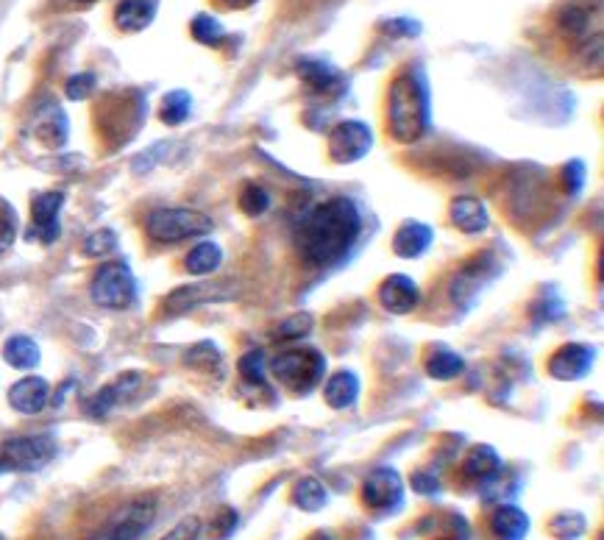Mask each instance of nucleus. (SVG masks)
<instances>
[{"label":"nucleus","mask_w":604,"mask_h":540,"mask_svg":"<svg viewBox=\"0 0 604 540\" xmlns=\"http://www.w3.org/2000/svg\"><path fill=\"white\" fill-rule=\"evenodd\" d=\"M593 368V348L582 343H568L563 346L552 360H549V373L560 382H574L582 379Z\"/></svg>","instance_id":"nucleus-16"},{"label":"nucleus","mask_w":604,"mask_h":540,"mask_svg":"<svg viewBox=\"0 0 604 540\" xmlns=\"http://www.w3.org/2000/svg\"><path fill=\"white\" fill-rule=\"evenodd\" d=\"M156 9H159L156 0H120L115 9V26L126 34L145 31L154 23Z\"/></svg>","instance_id":"nucleus-20"},{"label":"nucleus","mask_w":604,"mask_h":540,"mask_svg":"<svg viewBox=\"0 0 604 540\" xmlns=\"http://www.w3.org/2000/svg\"><path fill=\"white\" fill-rule=\"evenodd\" d=\"M373 148L371 129L360 120H343L329 134V156L337 165H354Z\"/></svg>","instance_id":"nucleus-8"},{"label":"nucleus","mask_w":604,"mask_h":540,"mask_svg":"<svg viewBox=\"0 0 604 540\" xmlns=\"http://www.w3.org/2000/svg\"><path fill=\"white\" fill-rule=\"evenodd\" d=\"M0 540H6V535H0Z\"/></svg>","instance_id":"nucleus-49"},{"label":"nucleus","mask_w":604,"mask_h":540,"mask_svg":"<svg viewBox=\"0 0 604 540\" xmlns=\"http://www.w3.org/2000/svg\"><path fill=\"white\" fill-rule=\"evenodd\" d=\"M465 371V360L457 354V351H449V348H435L426 360V373L432 379H440V382H449V379H457L460 373Z\"/></svg>","instance_id":"nucleus-27"},{"label":"nucleus","mask_w":604,"mask_h":540,"mask_svg":"<svg viewBox=\"0 0 604 540\" xmlns=\"http://www.w3.org/2000/svg\"><path fill=\"white\" fill-rule=\"evenodd\" d=\"M323 399L332 410H346L360 399V376L354 371H337L323 385Z\"/></svg>","instance_id":"nucleus-21"},{"label":"nucleus","mask_w":604,"mask_h":540,"mask_svg":"<svg viewBox=\"0 0 604 540\" xmlns=\"http://www.w3.org/2000/svg\"><path fill=\"white\" fill-rule=\"evenodd\" d=\"M65 206V193H42L31 204V240H39L42 245H51L59 240V215Z\"/></svg>","instance_id":"nucleus-10"},{"label":"nucleus","mask_w":604,"mask_h":540,"mask_svg":"<svg viewBox=\"0 0 604 540\" xmlns=\"http://www.w3.org/2000/svg\"><path fill=\"white\" fill-rule=\"evenodd\" d=\"M201 518L198 515H187V518H181L176 527L170 529L165 538L159 540H201Z\"/></svg>","instance_id":"nucleus-39"},{"label":"nucleus","mask_w":604,"mask_h":540,"mask_svg":"<svg viewBox=\"0 0 604 540\" xmlns=\"http://www.w3.org/2000/svg\"><path fill=\"white\" fill-rule=\"evenodd\" d=\"M51 401V385L42 376H23L9 387V404L20 415H39Z\"/></svg>","instance_id":"nucleus-15"},{"label":"nucleus","mask_w":604,"mask_h":540,"mask_svg":"<svg viewBox=\"0 0 604 540\" xmlns=\"http://www.w3.org/2000/svg\"><path fill=\"white\" fill-rule=\"evenodd\" d=\"M190 34H193L195 42H201L206 48H218L220 42L226 39V28L212 14H195L193 23H190Z\"/></svg>","instance_id":"nucleus-32"},{"label":"nucleus","mask_w":604,"mask_h":540,"mask_svg":"<svg viewBox=\"0 0 604 540\" xmlns=\"http://www.w3.org/2000/svg\"><path fill=\"white\" fill-rule=\"evenodd\" d=\"M326 502H329V490L323 488V482L315 476H304L293 490V504L307 513H318L326 507Z\"/></svg>","instance_id":"nucleus-28"},{"label":"nucleus","mask_w":604,"mask_h":540,"mask_svg":"<svg viewBox=\"0 0 604 540\" xmlns=\"http://www.w3.org/2000/svg\"><path fill=\"white\" fill-rule=\"evenodd\" d=\"M220 265H223V248L218 243H209V240L195 245L193 251L187 254V259H184V268H187V273H193V276H209Z\"/></svg>","instance_id":"nucleus-26"},{"label":"nucleus","mask_w":604,"mask_h":540,"mask_svg":"<svg viewBox=\"0 0 604 540\" xmlns=\"http://www.w3.org/2000/svg\"><path fill=\"white\" fill-rule=\"evenodd\" d=\"M90 298L101 309H129L137 301V279L123 262H106L95 270Z\"/></svg>","instance_id":"nucleus-5"},{"label":"nucleus","mask_w":604,"mask_h":540,"mask_svg":"<svg viewBox=\"0 0 604 540\" xmlns=\"http://www.w3.org/2000/svg\"><path fill=\"white\" fill-rule=\"evenodd\" d=\"M31 131L39 142L51 145V148H62L67 142V134H70V126H67V117L62 112L59 103H42L37 112H34V120H31Z\"/></svg>","instance_id":"nucleus-17"},{"label":"nucleus","mask_w":604,"mask_h":540,"mask_svg":"<svg viewBox=\"0 0 604 540\" xmlns=\"http://www.w3.org/2000/svg\"><path fill=\"white\" fill-rule=\"evenodd\" d=\"M140 382H142V373H123V376H117L115 382H109L106 387H101V390L87 401V415H90V418H106L109 412L115 410L117 404L129 401L131 396L137 393Z\"/></svg>","instance_id":"nucleus-14"},{"label":"nucleus","mask_w":604,"mask_h":540,"mask_svg":"<svg viewBox=\"0 0 604 540\" xmlns=\"http://www.w3.org/2000/svg\"><path fill=\"white\" fill-rule=\"evenodd\" d=\"M240 209H243L248 218H259L270 209V195L265 187L259 184H245V190L240 193Z\"/></svg>","instance_id":"nucleus-33"},{"label":"nucleus","mask_w":604,"mask_h":540,"mask_svg":"<svg viewBox=\"0 0 604 540\" xmlns=\"http://www.w3.org/2000/svg\"><path fill=\"white\" fill-rule=\"evenodd\" d=\"M379 304L393 315H407L421 304V287L404 273H393L379 284Z\"/></svg>","instance_id":"nucleus-12"},{"label":"nucleus","mask_w":604,"mask_h":540,"mask_svg":"<svg viewBox=\"0 0 604 540\" xmlns=\"http://www.w3.org/2000/svg\"><path fill=\"white\" fill-rule=\"evenodd\" d=\"M184 362H187V368H193V371L212 373L223 365V354H220V348L215 346L212 340H201V343H195V346L187 351Z\"/></svg>","instance_id":"nucleus-31"},{"label":"nucleus","mask_w":604,"mask_h":540,"mask_svg":"<svg viewBox=\"0 0 604 540\" xmlns=\"http://www.w3.org/2000/svg\"><path fill=\"white\" fill-rule=\"evenodd\" d=\"M451 220L463 234H482L490 226L488 206L474 195H463L451 204Z\"/></svg>","instance_id":"nucleus-19"},{"label":"nucleus","mask_w":604,"mask_h":540,"mask_svg":"<svg viewBox=\"0 0 604 540\" xmlns=\"http://www.w3.org/2000/svg\"><path fill=\"white\" fill-rule=\"evenodd\" d=\"M190 112H193V98H190V92L173 90L162 98L159 120H162L165 126H181V123L190 120Z\"/></svg>","instance_id":"nucleus-29"},{"label":"nucleus","mask_w":604,"mask_h":540,"mask_svg":"<svg viewBox=\"0 0 604 540\" xmlns=\"http://www.w3.org/2000/svg\"><path fill=\"white\" fill-rule=\"evenodd\" d=\"M223 6H229V9H248V6H254L257 0H220Z\"/></svg>","instance_id":"nucleus-46"},{"label":"nucleus","mask_w":604,"mask_h":540,"mask_svg":"<svg viewBox=\"0 0 604 540\" xmlns=\"http://www.w3.org/2000/svg\"><path fill=\"white\" fill-rule=\"evenodd\" d=\"M309 332H312V318L304 315V312H301V315H290V318L279 326V337H282V340H296V337H304L309 335Z\"/></svg>","instance_id":"nucleus-40"},{"label":"nucleus","mask_w":604,"mask_h":540,"mask_svg":"<svg viewBox=\"0 0 604 540\" xmlns=\"http://www.w3.org/2000/svg\"><path fill=\"white\" fill-rule=\"evenodd\" d=\"M429 123V95L424 81L412 73L393 78L387 92V129L399 142H418Z\"/></svg>","instance_id":"nucleus-2"},{"label":"nucleus","mask_w":604,"mask_h":540,"mask_svg":"<svg viewBox=\"0 0 604 540\" xmlns=\"http://www.w3.org/2000/svg\"><path fill=\"white\" fill-rule=\"evenodd\" d=\"M154 515V499L131 502L129 507H123L98 535H92L90 540H140L142 535L148 532V527L154 524Z\"/></svg>","instance_id":"nucleus-9"},{"label":"nucleus","mask_w":604,"mask_h":540,"mask_svg":"<svg viewBox=\"0 0 604 540\" xmlns=\"http://www.w3.org/2000/svg\"><path fill=\"white\" fill-rule=\"evenodd\" d=\"M3 360L9 362L17 371H34L42 360L37 340L28 335H14L3 343Z\"/></svg>","instance_id":"nucleus-24"},{"label":"nucleus","mask_w":604,"mask_h":540,"mask_svg":"<svg viewBox=\"0 0 604 540\" xmlns=\"http://www.w3.org/2000/svg\"><path fill=\"white\" fill-rule=\"evenodd\" d=\"M95 84H98L95 73H76V76L67 78L65 95L70 101H87L92 92H95Z\"/></svg>","instance_id":"nucleus-36"},{"label":"nucleus","mask_w":604,"mask_h":540,"mask_svg":"<svg viewBox=\"0 0 604 540\" xmlns=\"http://www.w3.org/2000/svg\"><path fill=\"white\" fill-rule=\"evenodd\" d=\"M362 232V212L351 198H332L304 212L296 226L301 259L312 268H329L351 251Z\"/></svg>","instance_id":"nucleus-1"},{"label":"nucleus","mask_w":604,"mask_h":540,"mask_svg":"<svg viewBox=\"0 0 604 540\" xmlns=\"http://www.w3.org/2000/svg\"><path fill=\"white\" fill-rule=\"evenodd\" d=\"M602 6L593 3L591 9L582 6V3H566L560 14H557V26L574 42H585V48H591V28L593 31H602Z\"/></svg>","instance_id":"nucleus-11"},{"label":"nucleus","mask_w":604,"mask_h":540,"mask_svg":"<svg viewBox=\"0 0 604 540\" xmlns=\"http://www.w3.org/2000/svg\"><path fill=\"white\" fill-rule=\"evenodd\" d=\"M237 371L248 385H265V357H262V351L243 354V360L237 362Z\"/></svg>","instance_id":"nucleus-35"},{"label":"nucleus","mask_w":604,"mask_h":540,"mask_svg":"<svg viewBox=\"0 0 604 540\" xmlns=\"http://www.w3.org/2000/svg\"><path fill=\"white\" fill-rule=\"evenodd\" d=\"M215 220L187 206H159L151 209L145 218V232L154 243H181V240H193L212 232Z\"/></svg>","instance_id":"nucleus-3"},{"label":"nucleus","mask_w":604,"mask_h":540,"mask_svg":"<svg viewBox=\"0 0 604 540\" xmlns=\"http://www.w3.org/2000/svg\"><path fill=\"white\" fill-rule=\"evenodd\" d=\"M270 371L276 373V379L293 387L298 393H307L321 382L326 371V360L312 348H296V351H284L276 360L270 362Z\"/></svg>","instance_id":"nucleus-6"},{"label":"nucleus","mask_w":604,"mask_h":540,"mask_svg":"<svg viewBox=\"0 0 604 540\" xmlns=\"http://www.w3.org/2000/svg\"><path fill=\"white\" fill-rule=\"evenodd\" d=\"M496 270H499V262L493 257H488V254L471 259L468 265L460 268V273H457L454 282H451V301H465V296H476V293L496 276Z\"/></svg>","instance_id":"nucleus-13"},{"label":"nucleus","mask_w":604,"mask_h":540,"mask_svg":"<svg viewBox=\"0 0 604 540\" xmlns=\"http://www.w3.org/2000/svg\"><path fill=\"white\" fill-rule=\"evenodd\" d=\"M490 529L493 535L502 540H524L529 532V515L521 507L502 504L490 515Z\"/></svg>","instance_id":"nucleus-22"},{"label":"nucleus","mask_w":604,"mask_h":540,"mask_svg":"<svg viewBox=\"0 0 604 540\" xmlns=\"http://www.w3.org/2000/svg\"><path fill=\"white\" fill-rule=\"evenodd\" d=\"M73 6H90V3H95V0H70Z\"/></svg>","instance_id":"nucleus-47"},{"label":"nucleus","mask_w":604,"mask_h":540,"mask_svg":"<svg viewBox=\"0 0 604 540\" xmlns=\"http://www.w3.org/2000/svg\"><path fill=\"white\" fill-rule=\"evenodd\" d=\"M412 488L418 490V493H424V496H435L437 490H440V479L435 474L418 471V474L412 476Z\"/></svg>","instance_id":"nucleus-43"},{"label":"nucleus","mask_w":604,"mask_h":540,"mask_svg":"<svg viewBox=\"0 0 604 540\" xmlns=\"http://www.w3.org/2000/svg\"><path fill=\"white\" fill-rule=\"evenodd\" d=\"M117 248V234L112 229H98L84 240V257L101 259L106 254H112Z\"/></svg>","instance_id":"nucleus-34"},{"label":"nucleus","mask_w":604,"mask_h":540,"mask_svg":"<svg viewBox=\"0 0 604 540\" xmlns=\"http://www.w3.org/2000/svg\"><path fill=\"white\" fill-rule=\"evenodd\" d=\"M237 510L234 507H223L218 515H215V521H212V535H215V540H226L229 535H232L234 529H237Z\"/></svg>","instance_id":"nucleus-41"},{"label":"nucleus","mask_w":604,"mask_h":540,"mask_svg":"<svg viewBox=\"0 0 604 540\" xmlns=\"http://www.w3.org/2000/svg\"><path fill=\"white\" fill-rule=\"evenodd\" d=\"M382 28H385L390 37H415L421 31V26L415 20H390Z\"/></svg>","instance_id":"nucleus-44"},{"label":"nucleus","mask_w":604,"mask_h":540,"mask_svg":"<svg viewBox=\"0 0 604 540\" xmlns=\"http://www.w3.org/2000/svg\"><path fill=\"white\" fill-rule=\"evenodd\" d=\"M53 435H20L0 446V474H37L56 457Z\"/></svg>","instance_id":"nucleus-4"},{"label":"nucleus","mask_w":604,"mask_h":540,"mask_svg":"<svg viewBox=\"0 0 604 540\" xmlns=\"http://www.w3.org/2000/svg\"><path fill=\"white\" fill-rule=\"evenodd\" d=\"M17 229H14V218H3L0 215V254H6L14 245Z\"/></svg>","instance_id":"nucleus-45"},{"label":"nucleus","mask_w":604,"mask_h":540,"mask_svg":"<svg viewBox=\"0 0 604 540\" xmlns=\"http://www.w3.org/2000/svg\"><path fill=\"white\" fill-rule=\"evenodd\" d=\"M502 471V457L493 446H474V449L465 454L463 460V474L468 479H479V482H488L493 476Z\"/></svg>","instance_id":"nucleus-23"},{"label":"nucleus","mask_w":604,"mask_h":540,"mask_svg":"<svg viewBox=\"0 0 604 540\" xmlns=\"http://www.w3.org/2000/svg\"><path fill=\"white\" fill-rule=\"evenodd\" d=\"M312 540H332L326 532H318V535H312Z\"/></svg>","instance_id":"nucleus-48"},{"label":"nucleus","mask_w":604,"mask_h":540,"mask_svg":"<svg viewBox=\"0 0 604 540\" xmlns=\"http://www.w3.org/2000/svg\"><path fill=\"white\" fill-rule=\"evenodd\" d=\"M220 287H212V284H193V287H181L176 293H170L168 301H165V309L168 312H187L195 304H201V301H212V298H218Z\"/></svg>","instance_id":"nucleus-30"},{"label":"nucleus","mask_w":604,"mask_h":540,"mask_svg":"<svg viewBox=\"0 0 604 540\" xmlns=\"http://www.w3.org/2000/svg\"><path fill=\"white\" fill-rule=\"evenodd\" d=\"M554 535L560 540H577L585 532V518L579 513H563L554 521Z\"/></svg>","instance_id":"nucleus-37"},{"label":"nucleus","mask_w":604,"mask_h":540,"mask_svg":"<svg viewBox=\"0 0 604 540\" xmlns=\"http://www.w3.org/2000/svg\"><path fill=\"white\" fill-rule=\"evenodd\" d=\"M298 78L312 92H329L340 84V73L329 62H323V59H301L298 62Z\"/></svg>","instance_id":"nucleus-25"},{"label":"nucleus","mask_w":604,"mask_h":540,"mask_svg":"<svg viewBox=\"0 0 604 540\" xmlns=\"http://www.w3.org/2000/svg\"><path fill=\"white\" fill-rule=\"evenodd\" d=\"M432 240H435L432 226H426L421 220H407V223H401L399 232L393 237V251L401 259H415L424 254Z\"/></svg>","instance_id":"nucleus-18"},{"label":"nucleus","mask_w":604,"mask_h":540,"mask_svg":"<svg viewBox=\"0 0 604 540\" xmlns=\"http://www.w3.org/2000/svg\"><path fill=\"white\" fill-rule=\"evenodd\" d=\"M362 502L371 507L373 513L390 515L399 513L404 504V482L396 468H376L362 482Z\"/></svg>","instance_id":"nucleus-7"},{"label":"nucleus","mask_w":604,"mask_h":540,"mask_svg":"<svg viewBox=\"0 0 604 540\" xmlns=\"http://www.w3.org/2000/svg\"><path fill=\"white\" fill-rule=\"evenodd\" d=\"M566 190L568 195H579V190H582V184H585V165L579 162V159H574V162H568L566 165Z\"/></svg>","instance_id":"nucleus-42"},{"label":"nucleus","mask_w":604,"mask_h":540,"mask_svg":"<svg viewBox=\"0 0 604 540\" xmlns=\"http://www.w3.org/2000/svg\"><path fill=\"white\" fill-rule=\"evenodd\" d=\"M165 151H170V142H156V145H151L148 151H142V154L134 159L131 170H134L137 176H142V173H151V170H154L156 165L162 162Z\"/></svg>","instance_id":"nucleus-38"}]
</instances>
